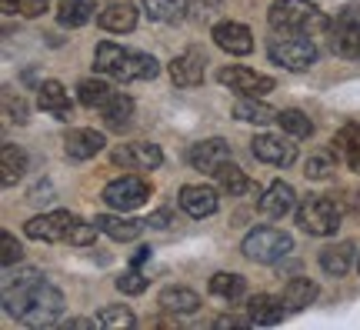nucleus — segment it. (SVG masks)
Segmentation results:
<instances>
[{"label": "nucleus", "mask_w": 360, "mask_h": 330, "mask_svg": "<svg viewBox=\"0 0 360 330\" xmlns=\"http://www.w3.org/2000/svg\"><path fill=\"white\" fill-rule=\"evenodd\" d=\"M4 307L24 327H53L64 314V293L40 277L37 270H20L4 277Z\"/></svg>", "instance_id": "nucleus-1"}, {"label": "nucleus", "mask_w": 360, "mask_h": 330, "mask_svg": "<svg viewBox=\"0 0 360 330\" xmlns=\"http://www.w3.org/2000/svg\"><path fill=\"white\" fill-rule=\"evenodd\" d=\"M94 67L97 74H107L120 80V84H134V80H154L157 77V61L150 53L141 51H124L117 44H101L97 53H94Z\"/></svg>", "instance_id": "nucleus-2"}, {"label": "nucleus", "mask_w": 360, "mask_h": 330, "mask_svg": "<svg viewBox=\"0 0 360 330\" xmlns=\"http://www.w3.org/2000/svg\"><path fill=\"white\" fill-rule=\"evenodd\" d=\"M267 20L277 34H307V37L330 27L323 11L317 4H310V0H274Z\"/></svg>", "instance_id": "nucleus-3"}, {"label": "nucleus", "mask_w": 360, "mask_h": 330, "mask_svg": "<svg viewBox=\"0 0 360 330\" xmlns=\"http://www.w3.org/2000/svg\"><path fill=\"white\" fill-rule=\"evenodd\" d=\"M240 250L254 264H277V260H283V257L294 250V237L277 227H254L244 237Z\"/></svg>", "instance_id": "nucleus-4"}, {"label": "nucleus", "mask_w": 360, "mask_h": 330, "mask_svg": "<svg viewBox=\"0 0 360 330\" xmlns=\"http://www.w3.org/2000/svg\"><path fill=\"white\" fill-rule=\"evenodd\" d=\"M267 53L274 64L287 67V70H307L317 61V47L307 34H287V37H274L267 44Z\"/></svg>", "instance_id": "nucleus-5"}, {"label": "nucleus", "mask_w": 360, "mask_h": 330, "mask_svg": "<svg viewBox=\"0 0 360 330\" xmlns=\"http://www.w3.org/2000/svg\"><path fill=\"white\" fill-rule=\"evenodd\" d=\"M297 224L307 234H314V237H330L337 224H340V210L327 197H307L300 203V210H297Z\"/></svg>", "instance_id": "nucleus-6"}, {"label": "nucleus", "mask_w": 360, "mask_h": 330, "mask_svg": "<svg viewBox=\"0 0 360 330\" xmlns=\"http://www.w3.org/2000/svg\"><path fill=\"white\" fill-rule=\"evenodd\" d=\"M103 201L117 207V210H137L150 201V184L137 174H127V177H117L103 187Z\"/></svg>", "instance_id": "nucleus-7"}, {"label": "nucleus", "mask_w": 360, "mask_h": 330, "mask_svg": "<svg viewBox=\"0 0 360 330\" xmlns=\"http://www.w3.org/2000/svg\"><path fill=\"white\" fill-rule=\"evenodd\" d=\"M220 84L231 87L233 94H244V97H264L274 90V77L247 70V67H220Z\"/></svg>", "instance_id": "nucleus-8"}, {"label": "nucleus", "mask_w": 360, "mask_h": 330, "mask_svg": "<svg viewBox=\"0 0 360 330\" xmlns=\"http://www.w3.org/2000/svg\"><path fill=\"white\" fill-rule=\"evenodd\" d=\"M70 224H74V214H70V210H51V214H40V217H34V220H27L24 230L30 241L57 243V241H67Z\"/></svg>", "instance_id": "nucleus-9"}, {"label": "nucleus", "mask_w": 360, "mask_h": 330, "mask_svg": "<svg viewBox=\"0 0 360 330\" xmlns=\"http://www.w3.org/2000/svg\"><path fill=\"white\" fill-rule=\"evenodd\" d=\"M327 30H330V47H334V53L350 57V61H360V20L354 17V11H344Z\"/></svg>", "instance_id": "nucleus-10"}, {"label": "nucleus", "mask_w": 360, "mask_h": 330, "mask_svg": "<svg viewBox=\"0 0 360 330\" xmlns=\"http://www.w3.org/2000/svg\"><path fill=\"white\" fill-rule=\"evenodd\" d=\"M191 164L193 170H200V174H214L217 177L220 167L231 164V144L220 137H210V140H200V144H193L191 147Z\"/></svg>", "instance_id": "nucleus-11"}, {"label": "nucleus", "mask_w": 360, "mask_h": 330, "mask_svg": "<svg viewBox=\"0 0 360 330\" xmlns=\"http://www.w3.org/2000/svg\"><path fill=\"white\" fill-rule=\"evenodd\" d=\"M114 164L124 167V170H154V167L164 164V153L157 144H124L117 147L114 153Z\"/></svg>", "instance_id": "nucleus-12"}, {"label": "nucleus", "mask_w": 360, "mask_h": 330, "mask_svg": "<svg viewBox=\"0 0 360 330\" xmlns=\"http://www.w3.org/2000/svg\"><path fill=\"white\" fill-rule=\"evenodd\" d=\"M250 151H254V157L257 160H264V164H274V167H287L297 160V147L290 144V140L283 137H274V134H260V137L250 140Z\"/></svg>", "instance_id": "nucleus-13"}, {"label": "nucleus", "mask_w": 360, "mask_h": 330, "mask_svg": "<svg viewBox=\"0 0 360 330\" xmlns=\"http://www.w3.org/2000/svg\"><path fill=\"white\" fill-rule=\"evenodd\" d=\"M204 67H207L204 51H200V47H191V51H184L180 57L170 61V77H174L177 87H197V84L204 80Z\"/></svg>", "instance_id": "nucleus-14"}, {"label": "nucleus", "mask_w": 360, "mask_h": 330, "mask_svg": "<svg viewBox=\"0 0 360 330\" xmlns=\"http://www.w3.org/2000/svg\"><path fill=\"white\" fill-rule=\"evenodd\" d=\"M103 147H107L103 134L101 130H90V127H74V130H67V137H64V151L70 160H90V157H97Z\"/></svg>", "instance_id": "nucleus-15"}, {"label": "nucleus", "mask_w": 360, "mask_h": 330, "mask_svg": "<svg viewBox=\"0 0 360 330\" xmlns=\"http://www.w3.org/2000/svg\"><path fill=\"white\" fill-rule=\"evenodd\" d=\"M97 24L110 34H130L137 27V7L130 0H107L103 11L97 13Z\"/></svg>", "instance_id": "nucleus-16"}, {"label": "nucleus", "mask_w": 360, "mask_h": 330, "mask_svg": "<svg viewBox=\"0 0 360 330\" xmlns=\"http://www.w3.org/2000/svg\"><path fill=\"white\" fill-rule=\"evenodd\" d=\"M214 40H217L220 51L233 53V57H244V53L254 51V34L237 20H224V24L214 27Z\"/></svg>", "instance_id": "nucleus-17"}, {"label": "nucleus", "mask_w": 360, "mask_h": 330, "mask_svg": "<svg viewBox=\"0 0 360 330\" xmlns=\"http://www.w3.org/2000/svg\"><path fill=\"white\" fill-rule=\"evenodd\" d=\"M180 207L191 217H210L220 207L217 191L207 187V184H187V187L180 191Z\"/></svg>", "instance_id": "nucleus-18"}, {"label": "nucleus", "mask_w": 360, "mask_h": 330, "mask_svg": "<svg viewBox=\"0 0 360 330\" xmlns=\"http://www.w3.org/2000/svg\"><path fill=\"white\" fill-rule=\"evenodd\" d=\"M37 103L44 114L57 117V120H70V94L64 90L60 80H44L37 90Z\"/></svg>", "instance_id": "nucleus-19"}, {"label": "nucleus", "mask_w": 360, "mask_h": 330, "mask_svg": "<svg viewBox=\"0 0 360 330\" xmlns=\"http://www.w3.org/2000/svg\"><path fill=\"white\" fill-rule=\"evenodd\" d=\"M283 297H270V293H257V297H250V304H247V317L250 324H257V327H274V324H281L283 320Z\"/></svg>", "instance_id": "nucleus-20"}, {"label": "nucleus", "mask_w": 360, "mask_h": 330, "mask_svg": "<svg viewBox=\"0 0 360 330\" xmlns=\"http://www.w3.org/2000/svg\"><path fill=\"white\" fill-rule=\"evenodd\" d=\"M294 201H297L294 187L283 184V180H274L267 191H264V197H260V210L267 217H283L294 210Z\"/></svg>", "instance_id": "nucleus-21"}, {"label": "nucleus", "mask_w": 360, "mask_h": 330, "mask_svg": "<svg viewBox=\"0 0 360 330\" xmlns=\"http://www.w3.org/2000/svg\"><path fill=\"white\" fill-rule=\"evenodd\" d=\"M97 227L107 234V237H114V241H137L141 237V230L147 227V224H141V220H130V217H114V214H97V220H94Z\"/></svg>", "instance_id": "nucleus-22"}, {"label": "nucleus", "mask_w": 360, "mask_h": 330, "mask_svg": "<svg viewBox=\"0 0 360 330\" xmlns=\"http://www.w3.org/2000/svg\"><path fill=\"white\" fill-rule=\"evenodd\" d=\"M101 114L107 120V130H127L134 120V101L127 94H110L107 103L101 107Z\"/></svg>", "instance_id": "nucleus-23"}, {"label": "nucleus", "mask_w": 360, "mask_h": 330, "mask_svg": "<svg viewBox=\"0 0 360 330\" xmlns=\"http://www.w3.org/2000/svg\"><path fill=\"white\" fill-rule=\"evenodd\" d=\"M354 264V243L350 241H340V243H330V247H323L321 250V267L323 274H330V277H344Z\"/></svg>", "instance_id": "nucleus-24"}, {"label": "nucleus", "mask_w": 360, "mask_h": 330, "mask_svg": "<svg viewBox=\"0 0 360 330\" xmlns=\"http://www.w3.org/2000/svg\"><path fill=\"white\" fill-rule=\"evenodd\" d=\"M314 300H317V284H314V280L297 277V280H290V284L283 287V307H287L290 314L307 310Z\"/></svg>", "instance_id": "nucleus-25"}, {"label": "nucleus", "mask_w": 360, "mask_h": 330, "mask_svg": "<svg viewBox=\"0 0 360 330\" xmlns=\"http://www.w3.org/2000/svg\"><path fill=\"white\" fill-rule=\"evenodd\" d=\"M157 304L170 310V314H197L200 310V297L187 287H164L160 297H157Z\"/></svg>", "instance_id": "nucleus-26"}, {"label": "nucleus", "mask_w": 360, "mask_h": 330, "mask_svg": "<svg viewBox=\"0 0 360 330\" xmlns=\"http://www.w3.org/2000/svg\"><path fill=\"white\" fill-rule=\"evenodd\" d=\"M0 174H4V187H13L27 174V153L13 144H4L0 147Z\"/></svg>", "instance_id": "nucleus-27"}, {"label": "nucleus", "mask_w": 360, "mask_h": 330, "mask_svg": "<svg viewBox=\"0 0 360 330\" xmlns=\"http://www.w3.org/2000/svg\"><path fill=\"white\" fill-rule=\"evenodd\" d=\"M233 117L244 120V124L264 127V124H274V120H277V110H270L267 103H260L257 97H240V101L233 103Z\"/></svg>", "instance_id": "nucleus-28"}, {"label": "nucleus", "mask_w": 360, "mask_h": 330, "mask_svg": "<svg viewBox=\"0 0 360 330\" xmlns=\"http://www.w3.org/2000/svg\"><path fill=\"white\" fill-rule=\"evenodd\" d=\"M354 170H360V124H347V127L337 130L334 144H330Z\"/></svg>", "instance_id": "nucleus-29"}, {"label": "nucleus", "mask_w": 360, "mask_h": 330, "mask_svg": "<svg viewBox=\"0 0 360 330\" xmlns=\"http://www.w3.org/2000/svg\"><path fill=\"white\" fill-rule=\"evenodd\" d=\"M94 4L90 0H60L57 4V20L64 27H84L94 17Z\"/></svg>", "instance_id": "nucleus-30"}, {"label": "nucleus", "mask_w": 360, "mask_h": 330, "mask_svg": "<svg viewBox=\"0 0 360 330\" xmlns=\"http://www.w3.org/2000/svg\"><path fill=\"white\" fill-rule=\"evenodd\" d=\"M143 11L150 20H160V24H177L180 17L187 13V4L184 0H143Z\"/></svg>", "instance_id": "nucleus-31"}, {"label": "nucleus", "mask_w": 360, "mask_h": 330, "mask_svg": "<svg viewBox=\"0 0 360 330\" xmlns=\"http://www.w3.org/2000/svg\"><path fill=\"white\" fill-rule=\"evenodd\" d=\"M217 184H220V191H224V193H231V197H240V193L254 191V184H250V177H247V174H244V170H240L237 164H224V167H220Z\"/></svg>", "instance_id": "nucleus-32"}, {"label": "nucleus", "mask_w": 360, "mask_h": 330, "mask_svg": "<svg viewBox=\"0 0 360 330\" xmlns=\"http://www.w3.org/2000/svg\"><path fill=\"white\" fill-rule=\"evenodd\" d=\"M247 280L240 274H214L210 277V293L220 297V300H237L240 293H244Z\"/></svg>", "instance_id": "nucleus-33"}, {"label": "nucleus", "mask_w": 360, "mask_h": 330, "mask_svg": "<svg viewBox=\"0 0 360 330\" xmlns=\"http://www.w3.org/2000/svg\"><path fill=\"white\" fill-rule=\"evenodd\" d=\"M110 94H114V90L107 87L103 80H97V77H90V80H80V84H77L80 103H84V107H90V110H94V107H103Z\"/></svg>", "instance_id": "nucleus-34"}, {"label": "nucleus", "mask_w": 360, "mask_h": 330, "mask_svg": "<svg viewBox=\"0 0 360 330\" xmlns=\"http://www.w3.org/2000/svg\"><path fill=\"white\" fill-rule=\"evenodd\" d=\"M277 124L297 140L314 134V124H310V117L304 114V110H281V114H277Z\"/></svg>", "instance_id": "nucleus-35"}, {"label": "nucleus", "mask_w": 360, "mask_h": 330, "mask_svg": "<svg viewBox=\"0 0 360 330\" xmlns=\"http://www.w3.org/2000/svg\"><path fill=\"white\" fill-rule=\"evenodd\" d=\"M137 317L130 314L127 307H103L101 314H97V327L103 330H124V327H134Z\"/></svg>", "instance_id": "nucleus-36"}, {"label": "nucleus", "mask_w": 360, "mask_h": 330, "mask_svg": "<svg viewBox=\"0 0 360 330\" xmlns=\"http://www.w3.org/2000/svg\"><path fill=\"white\" fill-rule=\"evenodd\" d=\"M220 11H224L220 0H191V4H187V13H191L193 24H210Z\"/></svg>", "instance_id": "nucleus-37"}, {"label": "nucleus", "mask_w": 360, "mask_h": 330, "mask_svg": "<svg viewBox=\"0 0 360 330\" xmlns=\"http://www.w3.org/2000/svg\"><path fill=\"white\" fill-rule=\"evenodd\" d=\"M334 157H337V151L330 147V151H321V153H314L307 160V177H314V180H323L327 174H334Z\"/></svg>", "instance_id": "nucleus-38"}, {"label": "nucleus", "mask_w": 360, "mask_h": 330, "mask_svg": "<svg viewBox=\"0 0 360 330\" xmlns=\"http://www.w3.org/2000/svg\"><path fill=\"white\" fill-rule=\"evenodd\" d=\"M97 224H87V220H80V217H74V224H70V234H67V243H77V247H87V243H94V237H97Z\"/></svg>", "instance_id": "nucleus-39"}, {"label": "nucleus", "mask_w": 360, "mask_h": 330, "mask_svg": "<svg viewBox=\"0 0 360 330\" xmlns=\"http://www.w3.org/2000/svg\"><path fill=\"white\" fill-rule=\"evenodd\" d=\"M117 287H120L124 293H143L147 291V277H143L137 267H130L127 274H120V277H117Z\"/></svg>", "instance_id": "nucleus-40"}, {"label": "nucleus", "mask_w": 360, "mask_h": 330, "mask_svg": "<svg viewBox=\"0 0 360 330\" xmlns=\"http://www.w3.org/2000/svg\"><path fill=\"white\" fill-rule=\"evenodd\" d=\"M0 250H4V267H11L13 260H20V254H24V247H20V243L13 241V234H7V230H4V234H0Z\"/></svg>", "instance_id": "nucleus-41"}, {"label": "nucleus", "mask_w": 360, "mask_h": 330, "mask_svg": "<svg viewBox=\"0 0 360 330\" xmlns=\"http://www.w3.org/2000/svg\"><path fill=\"white\" fill-rule=\"evenodd\" d=\"M13 7H17V13L20 17H44L47 13V7H51V0H13Z\"/></svg>", "instance_id": "nucleus-42"}, {"label": "nucleus", "mask_w": 360, "mask_h": 330, "mask_svg": "<svg viewBox=\"0 0 360 330\" xmlns=\"http://www.w3.org/2000/svg\"><path fill=\"white\" fill-rule=\"evenodd\" d=\"M4 103H7V114H11L17 124H27V103L20 101V97L13 101V94L7 90V94H4Z\"/></svg>", "instance_id": "nucleus-43"}, {"label": "nucleus", "mask_w": 360, "mask_h": 330, "mask_svg": "<svg viewBox=\"0 0 360 330\" xmlns=\"http://www.w3.org/2000/svg\"><path fill=\"white\" fill-rule=\"evenodd\" d=\"M250 317H233V314H224V317L214 320V327H247Z\"/></svg>", "instance_id": "nucleus-44"}]
</instances>
